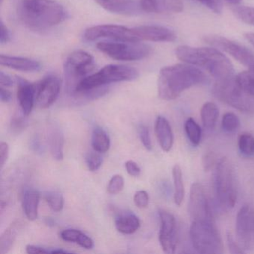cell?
Listing matches in <instances>:
<instances>
[{
    "mask_svg": "<svg viewBox=\"0 0 254 254\" xmlns=\"http://www.w3.org/2000/svg\"><path fill=\"white\" fill-rule=\"evenodd\" d=\"M160 229L159 241L166 254H174L178 243V227L175 216L168 211L160 209Z\"/></svg>",
    "mask_w": 254,
    "mask_h": 254,
    "instance_id": "cell-14",
    "label": "cell"
},
{
    "mask_svg": "<svg viewBox=\"0 0 254 254\" xmlns=\"http://www.w3.org/2000/svg\"><path fill=\"white\" fill-rule=\"evenodd\" d=\"M135 205L139 209H144L148 206L149 203V196L145 190H139L136 191L133 197Z\"/></svg>",
    "mask_w": 254,
    "mask_h": 254,
    "instance_id": "cell-40",
    "label": "cell"
},
{
    "mask_svg": "<svg viewBox=\"0 0 254 254\" xmlns=\"http://www.w3.org/2000/svg\"><path fill=\"white\" fill-rule=\"evenodd\" d=\"M227 240L229 251L231 254H240L245 253L243 248L239 245V242H236L235 241L234 238H233L231 233H227Z\"/></svg>",
    "mask_w": 254,
    "mask_h": 254,
    "instance_id": "cell-42",
    "label": "cell"
},
{
    "mask_svg": "<svg viewBox=\"0 0 254 254\" xmlns=\"http://www.w3.org/2000/svg\"><path fill=\"white\" fill-rule=\"evenodd\" d=\"M214 190L217 202L222 209L234 207L237 200V178L234 166L227 157L220 159L215 166Z\"/></svg>",
    "mask_w": 254,
    "mask_h": 254,
    "instance_id": "cell-5",
    "label": "cell"
},
{
    "mask_svg": "<svg viewBox=\"0 0 254 254\" xmlns=\"http://www.w3.org/2000/svg\"><path fill=\"white\" fill-rule=\"evenodd\" d=\"M239 152L246 157L254 155V137L249 133H242L238 139Z\"/></svg>",
    "mask_w": 254,
    "mask_h": 254,
    "instance_id": "cell-32",
    "label": "cell"
},
{
    "mask_svg": "<svg viewBox=\"0 0 254 254\" xmlns=\"http://www.w3.org/2000/svg\"><path fill=\"white\" fill-rule=\"evenodd\" d=\"M102 8L120 15H138L141 11L140 3L136 0H95Z\"/></svg>",
    "mask_w": 254,
    "mask_h": 254,
    "instance_id": "cell-17",
    "label": "cell"
},
{
    "mask_svg": "<svg viewBox=\"0 0 254 254\" xmlns=\"http://www.w3.org/2000/svg\"><path fill=\"white\" fill-rule=\"evenodd\" d=\"M236 236L244 250L254 248V211L248 205L240 208L236 219Z\"/></svg>",
    "mask_w": 254,
    "mask_h": 254,
    "instance_id": "cell-11",
    "label": "cell"
},
{
    "mask_svg": "<svg viewBox=\"0 0 254 254\" xmlns=\"http://www.w3.org/2000/svg\"><path fill=\"white\" fill-rule=\"evenodd\" d=\"M40 193L35 189H27L23 195V209L26 218L31 221H35L38 216Z\"/></svg>",
    "mask_w": 254,
    "mask_h": 254,
    "instance_id": "cell-22",
    "label": "cell"
},
{
    "mask_svg": "<svg viewBox=\"0 0 254 254\" xmlns=\"http://www.w3.org/2000/svg\"><path fill=\"white\" fill-rule=\"evenodd\" d=\"M190 240L199 254H221L224 245L214 219L192 221L190 230Z\"/></svg>",
    "mask_w": 254,
    "mask_h": 254,
    "instance_id": "cell-6",
    "label": "cell"
},
{
    "mask_svg": "<svg viewBox=\"0 0 254 254\" xmlns=\"http://www.w3.org/2000/svg\"><path fill=\"white\" fill-rule=\"evenodd\" d=\"M28 116L21 112L16 113L13 115L11 120V130L13 133L16 135L23 133L28 126H29V120Z\"/></svg>",
    "mask_w": 254,
    "mask_h": 254,
    "instance_id": "cell-33",
    "label": "cell"
},
{
    "mask_svg": "<svg viewBox=\"0 0 254 254\" xmlns=\"http://www.w3.org/2000/svg\"><path fill=\"white\" fill-rule=\"evenodd\" d=\"M239 88L251 97L254 98V70L245 71L235 76Z\"/></svg>",
    "mask_w": 254,
    "mask_h": 254,
    "instance_id": "cell-30",
    "label": "cell"
},
{
    "mask_svg": "<svg viewBox=\"0 0 254 254\" xmlns=\"http://www.w3.org/2000/svg\"><path fill=\"white\" fill-rule=\"evenodd\" d=\"M124 187V179L120 175H115L111 178L108 183L107 190L110 194H117Z\"/></svg>",
    "mask_w": 254,
    "mask_h": 254,
    "instance_id": "cell-37",
    "label": "cell"
},
{
    "mask_svg": "<svg viewBox=\"0 0 254 254\" xmlns=\"http://www.w3.org/2000/svg\"><path fill=\"white\" fill-rule=\"evenodd\" d=\"M194 1L201 4L215 14H221L222 12L223 5L221 0H194Z\"/></svg>",
    "mask_w": 254,
    "mask_h": 254,
    "instance_id": "cell-39",
    "label": "cell"
},
{
    "mask_svg": "<svg viewBox=\"0 0 254 254\" xmlns=\"http://www.w3.org/2000/svg\"><path fill=\"white\" fill-rule=\"evenodd\" d=\"M139 138H140L141 142L145 148L148 151L152 149V143H151V137H150L149 130L148 127L145 126H139Z\"/></svg>",
    "mask_w": 254,
    "mask_h": 254,
    "instance_id": "cell-41",
    "label": "cell"
},
{
    "mask_svg": "<svg viewBox=\"0 0 254 254\" xmlns=\"http://www.w3.org/2000/svg\"><path fill=\"white\" fill-rule=\"evenodd\" d=\"M245 38L254 47V33H246Z\"/></svg>",
    "mask_w": 254,
    "mask_h": 254,
    "instance_id": "cell-50",
    "label": "cell"
},
{
    "mask_svg": "<svg viewBox=\"0 0 254 254\" xmlns=\"http://www.w3.org/2000/svg\"><path fill=\"white\" fill-rule=\"evenodd\" d=\"M0 84H1V87H11L14 85V81L11 76L4 73L3 72H1L0 73Z\"/></svg>",
    "mask_w": 254,
    "mask_h": 254,
    "instance_id": "cell-48",
    "label": "cell"
},
{
    "mask_svg": "<svg viewBox=\"0 0 254 254\" xmlns=\"http://www.w3.org/2000/svg\"><path fill=\"white\" fill-rule=\"evenodd\" d=\"M139 3L142 11L156 14L166 11L180 12L183 8L181 0H140Z\"/></svg>",
    "mask_w": 254,
    "mask_h": 254,
    "instance_id": "cell-20",
    "label": "cell"
},
{
    "mask_svg": "<svg viewBox=\"0 0 254 254\" xmlns=\"http://www.w3.org/2000/svg\"><path fill=\"white\" fill-rule=\"evenodd\" d=\"M205 41L212 47L225 52L249 70H254V54L244 46L218 35H209Z\"/></svg>",
    "mask_w": 254,
    "mask_h": 254,
    "instance_id": "cell-10",
    "label": "cell"
},
{
    "mask_svg": "<svg viewBox=\"0 0 254 254\" xmlns=\"http://www.w3.org/2000/svg\"><path fill=\"white\" fill-rule=\"evenodd\" d=\"M20 222L19 221H15L3 232L2 236L0 237V254H5L9 252L10 250L12 248L19 230L20 228Z\"/></svg>",
    "mask_w": 254,
    "mask_h": 254,
    "instance_id": "cell-26",
    "label": "cell"
},
{
    "mask_svg": "<svg viewBox=\"0 0 254 254\" xmlns=\"http://www.w3.org/2000/svg\"><path fill=\"white\" fill-rule=\"evenodd\" d=\"M26 252L28 254H50V251L42 248V247L38 246V245H28L26 248Z\"/></svg>",
    "mask_w": 254,
    "mask_h": 254,
    "instance_id": "cell-47",
    "label": "cell"
},
{
    "mask_svg": "<svg viewBox=\"0 0 254 254\" xmlns=\"http://www.w3.org/2000/svg\"><path fill=\"white\" fill-rule=\"evenodd\" d=\"M155 133L157 140L165 152L172 149L174 143V135L170 123L163 116H158L155 122Z\"/></svg>",
    "mask_w": 254,
    "mask_h": 254,
    "instance_id": "cell-21",
    "label": "cell"
},
{
    "mask_svg": "<svg viewBox=\"0 0 254 254\" xmlns=\"http://www.w3.org/2000/svg\"><path fill=\"white\" fill-rule=\"evenodd\" d=\"M207 81L206 74L189 64H177L160 70L157 81L158 96L163 100L176 99L185 90Z\"/></svg>",
    "mask_w": 254,
    "mask_h": 254,
    "instance_id": "cell-1",
    "label": "cell"
},
{
    "mask_svg": "<svg viewBox=\"0 0 254 254\" xmlns=\"http://www.w3.org/2000/svg\"><path fill=\"white\" fill-rule=\"evenodd\" d=\"M221 127L226 133H235L240 127V120L237 115L233 113H226L221 120Z\"/></svg>",
    "mask_w": 254,
    "mask_h": 254,
    "instance_id": "cell-34",
    "label": "cell"
},
{
    "mask_svg": "<svg viewBox=\"0 0 254 254\" xmlns=\"http://www.w3.org/2000/svg\"><path fill=\"white\" fill-rule=\"evenodd\" d=\"M0 64L5 67L21 72H38L42 68L41 64L34 59L4 55L0 56Z\"/></svg>",
    "mask_w": 254,
    "mask_h": 254,
    "instance_id": "cell-19",
    "label": "cell"
},
{
    "mask_svg": "<svg viewBox=\"0 0 254 254\" xmlns=\"http://www.w3.org/2000/svg\"><path fill=\"white\" fill-rule=\"evenodd\" d=\"M94 59L90 53L77 50L71 53L64 64L66 90L69 94H75L77 86L81 80L94 71Z\"/></svg>",
    "mask_w": 254,
    "mask_h": 254,
    "instance_id": "cell-7",
    "label": "cell"
},
{
    "mask_svg": "<svg viewBox=\"0 0 254 254\" xmlns=\"http://www.w3.org/2000/svg\"><path fill=\"white\" fill-rule=\"evenodd\" d=\"M45 200L49 207L53 212H61L64 206V199L63 196L56 191L47 193L45 195Z\"/></svg>",
    "mask_w": 254,
    "mask_h": 254,
    "instance_id": "cell-36",
    "label": "cell"
},
{
    "mask_svg": "<svg viewBox=\"0 0 254 254\" xmlns=\"http://www.w3.org/2000/svg\"><path fill=\"white\" fill-rule=\"evenodd\" d=\"M9 157V145L7 142H2L0 143V166L1 170L3 169Z\"/></svg>",
    "mask_w": 254,
    "mask_h": 254,
    "instance_id": "cell-43",
    "label": "cell"
},
{
    "mask_svg": "<svg viewBox=\"0 0 254 254\" xmlns=\"http://www.w3.org/2000/svg\"><path fill=\"white\" fill-rule=\"evenodd\" d=\"M125 166H126L127 173L130 176L138 177L141 174L140 167L136 162L133 161V160H127L125 164Z\"/></svg>",
    "mask_w": 254,
    "mask_h": 254,
    "instance_id": "cell-45",
    "label": "cell"
},
{
    "mask_svg": "<svg viewBox=\"0 0 254 254\" xmlns=\"http://www.w3.org/2000/svg\"><path fill=\"white\" fill-rule=\"evenodd\" d=\"M135 38L137 41L151 42H172L176 39V35L169 28L161 26H141L133 28Z\"/></svg>",
    "mask_w": 254,
    "mask_h": 254,
    "instance_id": "cell-16",
    "label": "cell"
},
{
    "mask_svg": "<svg viewBox=\"0 0 254 254\" xmlns=\"http://www.w3.org/2000/svg\"><path fill=\"white\" fill-rule=\"evenodd\" d=\"M233 14L246 24L254 26V7L234 6L232 8Z\"/></svg>",
    "mask_w": 254,
    "mask_h": 254,
    "instance_id": "cell-35",
    "label": "cell"
},
{
    "mask_svg": "<svg viewBox=\"0 0 254 254\" xmlns=\"http://www.w3.org/2000/svg\"><path fill=\"white\" fill-rule=\"evenodd\" d=\"M188 212L191 221L214 219L204 187L200 183H194L190 189Z\"/></svg>",
    "mask_w": 254,
    "mask_h": 254,
    "instance_id": "cell-12",
    "label": "cell"
},
{
    "mask_svg": "<svg viewBox=\"0 0 254 254\" xmlns=\"http://www.w3.org/2000/svg\"><path fill=\"white\" fill-rule=\"evenodd\" d=\"M17 99L20 108L23 114L29 116L36 100V87L22 78H17Z\"/></svg>",
    "mask_w": 254,
    "mask_h": 254,
    "instance_id": "cell-18",
    "label": "cell"
},
{
    "mask_svg": "<svg viewBox=\"0 0 254 254\" xmlns=\"http://www.w3.org/2000/svg\"><path fill=\"white\" fill-rule=\"evenodd\" d=\"M1 2H3V0H1Z\"/></svg>",
    "mask_w": 254,
    "mask_h": 254,
    "instance_id": "cell-52",
    "label": "cell"
},
{
    "mask_svg": "<svg viewBox=\"0 0 254 254\" xmlns=\"http://www.w3.org/2000/svg\"><path fill=\"white\" fill-rule=\"evenodd\" d=\"M218 161H217L216 157L213 153L209 152L205 154L203 158V166L204 168V170L209 171L212 169L213 166L215 167Z\"/></svg>",
    "mask_w": 254,
    "mask_h": 254,
    "instance_id": "cell-44",
    "label": "cell"
},
{
    "mask_svg": "<svg viewBox=\"0 0 254 254\" xmlns=\"http://www.w3.org/2000/svg\"><path fill=\"white\" fill-rule=\"evenodd\" d=\"M184 130L187 137L193 145H198L201 141L202 130L198 123L194 119L190 117L184 123Z\"/></svg>",
    "mask_w": 254,
    "mask_h": 254,
    "instance_id": "cell-31",
    "label": "cell"
},
{
    "mask_svg": "<svg viewBox=\"0 0 254 254\" xmlns=\"http://www.w3.org/2000/svg\"><path fill=\"white\" fill-rule=\"evenodd\" d=\"M61 90V80L55 75L45 77L36 88V103L41 109L50 108L57 99Z\"/></svg>",
    "mask_w": 254,
    "mask_h": 254,
    "instance_id": "cell-15",
    "label": "cell"
},
{
    "mask_svg": "<svg viewBox=\"0 0 254 254\" xmlns=\"http://www.w3.org/2000/svg\"><path fill=\"white\" fill-rule=\"evenodd\" d=\"M175 55L184 63L206 71L215 81L234 77V68L230 59L215 47L179 46L175 50Z\"/></svg>",
    "mask_w": 254,
    "mask_h": 254,
    "instance_id": "cell-2",
    "label": "cell"
},
{
    "mask_svg": "<svg viewBox=\"0 0 254 254\" xmlns=\"http://www.w3.org/2000/svg\"><path fill=\"white\" fill-rule=\"evenodd\" d=\"M48 145L53 158L58 161L63 160L64 137L59 129L54 127L49 131Z\"/></svg>",
    "mask_w": 254,
    "mask_h": 254,
    "instance_id": "cell-24",
    "label": "cell"
},
{
    "mask_svg": "<svg viewBox=\"0 0 254 254\" xmlns=\"http://www.w3.org/2000/svg\"><path fill=\"white\" fill-rule=\"evenodd\" d=\"M212 91L217 99L239 111L243 112L254 111V98L248 96L239 88L235 81V76L215 81Z\"/></svg>",
    "mask_w": 254,
    "mask_h": 254,
    "instance_id": "cell-9",
    "label": "cell"
},
{
    "mask_svg": "<svg viewBox=\"0 0 254 254\" xmlns=\"http://www.w3.org/2000/svg\"><path fill=\"white\" fill-rule=\"evenodd\" d=\"M115 227L123 234H133L139 230L140 221L136 215L131 212H123L116 217Z\"/></svg>",
    "mask_w": 254,
    "mask_h": 254,
    "instance_id": "cell-23",
    "label": "cell"
},
{
    "mask_svg": "<svg viewBox=\"0 0 254 254\" xmlns=\"http://www.w3.org/2000/svg\"><path fill=\"white\" fill-rule=\"evenodd\" d=\"M138 76V71L134 68L123 65H108L81 80L74 95H84L88 98L91 92L99 90L104 86L113 83L133 81Z\"/></svg>",
    "mask_w": 254,
    "mask_h": 254,
    "instance_id": "cell-4",
    "label": "cell"
},
{
    "mask_svg": "<svg viewBox=\"0 0 254 254\" xmlns=\"http://www.w3.org/2000/svg\"><path fill=\"white\" fill-rule=\"evenodd\" d=\"M87 168L91 172L97 171L102 166V158L97 153L91 152L87 154L86 157Z\"/></svg>",
    "mask_w": 254,
    "mask_h": 254,
    "instance_id": "cell-38",
    "label": "cell"
},
{
    "mask_svg": "<svg viewBox=\"0 0 254 254\" xmlns=\"http://www.w3.org/2000/svg\"><path fill=\"white\" fill-rule=\"evenodd\" d=\"M242 0H227V2L233 5H238L241 3Z\"/></svg>",
    "mask_w": 254,
    "mask_h": 254,
    "instance_id": "cell-51",
    "label": "cell"
},
{
    "mask_svg": "<svg viewBox=\"0 0 254 254\" xmlns=\"http://www.w3.org/2000/svg\"><path fill=\"white\" fill-rule=\"evenodd\" d=\"M92 146L96 152L105 153L109 150L111 140L106 132L99 127H95L92 135Z\"/></svg>",
    "mask_w": 254,
    "mask_h": 254,
    "instance_id": "cell-29",
    "label": "cell"
},
{
    "mask_svg": "<svg viewBox=\"0 0 254 254\" xmlns=\"http://www.w3.org/2000/svg\"><path fill=\"white\" fill-rule=\"evenodd\" d=\"M0 98L2 102H9L12 99V94L5 87H1L0 89Z\"/></svg>",
    "mask_w": 254,
    "mask_h": 254,
    "instance_id": "cell-49",
    "label": "cell"
},
{
    "mask_svg": "<svg viewBox=\"0 0 254 254\" xmlns=\"http://www.w3.org/2000/svg\"><path fill=\"white\" fill-rule=\"evenodd\" d=\"M98 50L114 60L133 62L142 60L151 53V47L141 41H102Z\"/></svg>",
    "mask_w": 254,
    "mask_h": 254,
    "instance_id": "cell-8",
    "label": "cell"
},
{
    "mask_svg": "<svg viewBox=\"0 0 254 254\" xmlns=\"http://www.w3.org/2000/svg\"><path fill=\"white\" fill-rule=\"evenodd\" d=\"M11 40V34L8 27L4 24L3 21L1 20L0 23V42L4 44L8 43Z\"/></svg>",
    "mask_w": 254,
    "mask_h": 254,
    "instance_id": "cell-46",
    "label": "cell"
},
{
    "mask_svg": "<svg viewBox=\"0 0 254 254\" xmlns=\"http://www.w3.org/2000/svg\"><path fill=\"white\" fill-rule=\"evenodd\" d=\"M219 116L218 106L213 102H206L200 109V117L203 127L208 130L215 128Z\"/></svg>",
    "mask_w": 254,
    "mask_h": 254,
    "instance_id": "cell-27",
    "label": "cell"
},
{
    "mask_svg": "<svg viewBox=\"0 0 254 254\" xmlns=\"http://www.w3.org/2000/svg\"><path fill=\"white\" fill-rule=\"evenodd\" d=\"M85 40L94 41L101 38H108L118 41H137L133 29L118 25H99L89 28L84 32Z\"/></svg>",
    "mask_w": 254,
    "mask_h": 254,
    "instance_id": "cell-13",
    "label": "cell"
},
{
    "mask_svg": "<svg viewBox=\"0 0 254 254\" xmlns=\"http://www.w3.org/2000/svg\"><path fill=\"white\" fill-rule=\"evenodd\" d=\"M61 238L67 242H75L85 249H92L94 242L90 236L77 229H66L60 233Z\"/></svg>",
    "mask_w": 254,
    "mask_h": 254,
    "instance_id": "cell-25",
    "label": "cell"
},
{
    "mask_svg": "<svg viewBox=\"0 0 254 254\" xmlns=\"http://www.w3.org/2000/svg\"><path fill=\"white\" fill-rule=\"evenodd\" d=\"M18 11L23 24L37 31L57 26L69 17L66 8L54 0H21Z\"/></svg>",
    "mask_w": 254,
    "mask_h": 254,
    "instance_id": "cell-3",
    "label": "cell"
},
{
    "mask_svg": "<svg viewBox=\"0 0 254 254\" xmlns=\"http://www.w3.org/2000/svg\"><path fill=\"white\" fill-rule=\"evenodd\" d=\"M172 178L174 184V201L177 206H180L184 201L185 195L182 170L181 166L175 164L172 168Z\"/></svg>",
    "mask_w": 254,
    "mask_h": 254,
    "instance_id": "cell-28",
    "label": "cell"
}]
</instances>
